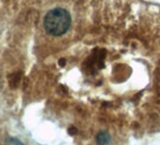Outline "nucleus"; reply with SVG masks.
I'll return each mask as SVG.
<instances>
[{
    "label": "nucleus",
    "instance_id": "nucleus-1",
    "mask_svg": "<svg viewBox=\"0 0 160 145\" xmlns=\"http://www.w3.org/2000/svg\"><path fill=\"white\" fill-rule=\"evenodd\" d=\"M44 28L53 36H60L66 33L71 26V15L63 9H54L44 17Z\"/></svg>",
    "mask_w": 160,
    "mask_h": 145
},
{
    "label": "nucleus",
    "instance_id": "nucleus-2",
    "mask_svg": "<svg viewBox=\"0 0 160 145\" xmlns=\"http://www.w3.org/2000/svg\"><path fill=\"white\" fill-rule=\"evenodd\" d=\"M96 142L98 145H108L111 142V136L107 131H102L96 136Z\"/></svg>",
    "mask_w": 160,
    "mask_h": 145
},
{
    "label": "nucleus",
    "instance_id": "nucleus-3",
    "mask_svg": "<svg viewBox=\"0 0 160 145\" xmlns=\"http://www.w3.org/2000/svg\"><path fill=\"white\" fill-rule=\"evenodd\" d=\"M8 145H23L21 141L17 140V139H14V138H12L8 141Z\"/></svg>",
    "mask_w": 160,
    "mask_h": 145
}]
</instances>
